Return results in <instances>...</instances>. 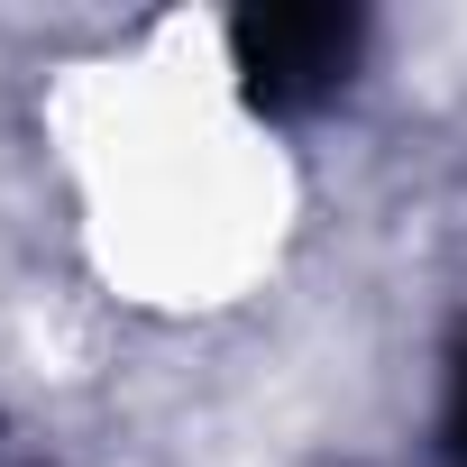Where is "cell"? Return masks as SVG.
<instances>
[{
	"label": "cell",
	"mask_w": 467,
	"mask_h": 467,
	"mask_svg": "<svg viewBox=\"0 0 467 467\" xmlns=\"http://www.w3.org/2000/svg\"><path fill=\"white\" fill-rule=\"evenodd\" d=\"M367 56V10H339V0H266V10L229 19V65H239L248 110L266 119H312L348 92Z\"/></svg>",
	"instance_id": "obj_1"
},
{
	"label": "cell",
	"mask_w": 467,
	"mask_h": 467,
	"mask_svg": "<svg viewBox=\"0 0 467 467\" xmlns=\"http://www.w3.org/2000/svg\"><path fill=\"white\" fill-rule=\"evenodd\" d=\"M440 467H467V339L449 348V403H440Z\"/></svg>",
	"instance_id": "obj_2"
}]
</instances>
